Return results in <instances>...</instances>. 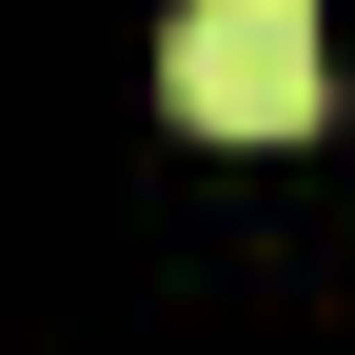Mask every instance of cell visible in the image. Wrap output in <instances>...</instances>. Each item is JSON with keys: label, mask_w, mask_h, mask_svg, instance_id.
<instances>
[{"label": "cell", "mask_w": 355, "mask_h": 355, "mask_svg": "<svg viewBox=\"0 0 355 355\" xmlns=\"http://www.w3.org/2000/svg\"><path fill=\"white\" fill-rule=\"evenodd\" d=\"M158 99H178V139H316V99H336V40H316V0H178V40H158Z\"/></svg>", "instance_id": "6da1fadb"}]
</instances>
